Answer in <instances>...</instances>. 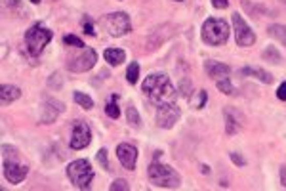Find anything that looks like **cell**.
<instances>
[{
	"label": "cell",
	"mask_w": 286,
	"mask_h": 191,
	"mask_svg": "<svg viewBox=\"0 0 286 191\" xmlns=\"http://www.w3.org/2000/svg\"><path fill=\"white\" fill-rule=\"evenodd\" d=\"M147 99L155 105H164L175 99V86L164 73H151L141 86Z\"/></svg>",
	"instance_id": "cell-1"
},
{
	"label": "cell",
	"mask_w": 286,
	"mask_h": 191,
	"mask_svg": "<svg viewBox=\"0 0 286 191\" xmlns=\"http://www.w3.org/2000/svg\"><path fill=\"white\" fill-rule=\"evenodd\" d=\"M147 176H149V182L155 185V187H164V189H175L182 185V176L175 172L170 164H162L155 159L153 163L149 164L147 168Z\"/></svg>",
	"instance_id": "cell-2"
},
{
	"label": "cell",
	"mask_w": 286,
	"mask_h": 191,
	"mask_svg": "<svg viewBox=\"0 0 286 191\" xmlns=\"http://www.w3.org/2000/svg\"><path fill=\"white\" fill-rule=\"evenodd\" d=\"M229 38V25L225 19L208 17L203 23V40L208 46H222Z\"/></svg>",
	"instance_id": "cell-3"
},
{
	"label": "cell",
	"mask_w": 286,
	"mask_h": 191,
	"mask_svg": "<svg viewBox=\"0 0 286 191\" xmlns=\"http://www.w3.org/2000/svg\"><path fill=\"white\" fill-rule=\"evenodd\" d=\"M67 176L77 189H86L94 180V168L88 159H77L67 166Z\"/></svg>",
	"instance_id": "cell-4"
},
{
	"label": "cell",
	"mask_w": 286,
	"mask_h": 191,
	"mask_svg": "<svg viewBox=\"0 0 286 191\" xmlns=\"http://www.w3.org/2000/svg\"><path fill=\"white\" fill-rule=\"evenodd\" d=\"M52 38H54V33H52L50 29H46L44 25H40V23L33 25V27L25 33V44H27L29 54H31V56H40L42 50L48 46Z\"/></svg>",
	"instance_id": "cell-5"
},
{
	"label": "cell",
	"mask_w": 286,
	"mask_h": 191,
	"mask_svg": "<svg viewBox=\"0 0 286 191\" xmlns=\"http://www.w3.org/2000/svg\"><path fill=\"white\" fill-rule=\"evenodd\" d=\"M103 25L111 36H124L126 33L132 31V22H130L128 14H124V12H111V14H107L103 19Z\"/></svg>",
	"instance_id": "cell-6"
},
{
	"label": "cell",
	"mask_w": 286,
	"mask_h": 191,
	"mask_svg": "<svg viewBox=\"0 0 286 191\" xmlns=\"http://www.w3.org/2000/svg\"><path fill=\"white\" fill-rule=\"evenodd\" d=\"M98 61V54L94 48H84L80 54L77 56H71L67 59V69L73 73H84V71H90L92 67L96 65Z\"/></svg>",
	"instance_id": "cell-7"
},
{
	"label": "cell",
	"mask_w": 286,
	"mask_h": 191,
	"mask_svg": "<svg viewBox=\"0 0 286 191\" xmlns=\"http://www.w3.org/2000/svg\"><path fill=\"white\" fill-rule=\"evenodd\" d=\"M233 27H235V40H237L238 46L246 48V46H252L256 43V35L250 29V25L243 19V15L233 14Z\"/></svg>",
	"instance_id": "cell-8"
},
{
	"label": "cell",
	"mask_w": 286,
	"mask_h": 191,
	"mask_svg": "<svg viewBox=\"0 0 286 191\" xmlns=\"http://www.w3.org/2000/svg\"><path fill=\"white\" fill-rule=\"evenodd\" d=\"M182 117V111H180V107L175 105L174 101H170V103H164V105H159V111H157V124L161 128H174V124L180 120Z\"/></svg>",
	"instance_id": "cell-9"
},
{
	"label": "cell",
	"mask_w": 286,
	"mask_h": 191,
	"mask_svg": "<svg viewBox=\"0 0 286 191\" xmlns=\"http://www.w3.org/2000/svg\"><path fill=\"white\" fill-rule=\"evenodd\" d=\"M92 142V130L90 126L82 122V120H77L75 124H73V134H71V149H84L88 147Z\"/></svg>",
	"instance_id": "cell-10"
},
{
	"label": "cell",
	"mask_w": 286,
	"mask_h": 191,
	"mask_svg": "<svg viewBox=\"0 0 286 191\" xmlns=\"http://www.w3.org/2000/svg\"><path fill=\"white\" fill-rule=\"evenodd\" d=\"M63 111V103L59 99L54 98H46L42 101L40 105V113H38V119H40L42 124H50L59 117V113Z\"/></svg>",
	"instance_id": "cell-11"
},
{
	"label": "cell",
	"mask_w": 286,
	"mask_h": 191,
	"mask_svg": "<svg viewBox=\"0 0 286 191\" xmlns=\"http://www.w3.org/2000/svg\"><path fill=\"white\" fill-rule=\"evenodd\" d=\"M29 174V168L25 164L17 163V161H10L6 159L4 161V178H6L10 184H19L23 182Z\"/></svg>",
	"instance_id": "cell-12"
},
{
	"label": "cell",
	"mask_w": 286,
	"mask_h": 191,
	"mask_svg": "<svg viewBox=\"0 0 286 191\" xmlns=\"http://www.w3.org/2000/svg\"><path fill=\"white\" fill-rule=\"evenodd\" d=\"M117 157L126 170H134L138 163V149L132 143H120L117 147Z\"/></svg>",
	"instance_id": "cell-13"
},
{
	"label": "cell",
	"mask_w": 286,
	"mask_h": 191,
	"mask_svg": "<svg viewBox=\"0 0 286 191\" xmlns=\"http://www.w3.org/2000/svg\"><path fill=\"white\" fill-rule=\"evenodd\" d=\"M204 71H206V75H208L210 78H217V80H219V78L229 77L231 67L222 63V61H216V59H206V61H204Z\"/></svg>",
	"instance_id": "cell-14"
},
{
	"label": "cell",
	"mask_w": 286,
	"mask_h": 191,
	"mask_svg": "<svg viewBox=\"0 0 286 191\" xmlns=\"http://www.w3.org/2000/svg\"><path fill=\"white\" fill-rule=\"evenodd\" d=\"M238 73H240V75H245V77L258 78L259 82H263V84H271L273 82L271 75H269L267 71H263V69H259V67H243Z\"/></svg>",
	"instance_id": "cell-15"
},
{
	"label": "cell",
	"mask_w": 286,
	"mask_h": 191,
	"mask_svg": "<svg viewBox=\"0 0 286 191\" xmlns=\"http://www.w3.org/2000/svg\"><path fill=\"white\" fill-rule=\"evenodd\" d=\"M103 57L109 65H115V67H117V65H122L126 61V52L120 48H107L103 52Z\"/></svg>",
	"instance_id": "cell-16"
},
{
	"label": "cell",
	"mask_w": 286,
	"mask_h": 191,
	"mask_svg": "<svg viewBox=\"0 0 286 191\" xmlns=\"http://www.w3.org/2000/svg\"><path fill=\"white\" fill-rule=\"evenodd\" d=\"M19 96H21V90L14 84H2V88H0V101L4 105L12 103L15 99H19Z\"/></svg>",
	"instance_id": "cell-17"
},
{
	"label": "cell",
	"mask_w": 286,
	"mask_h": 191,
	"mask_svg": "<svg viewBox=\"0 0 286 191\" xmlns=\"http://www.w3.org/2000/svg\"><path fill=\"white\" fill-rule=\"evenodd\" d=\"M267 33H269V36H273L275 40H279L282 46H286V25L275 23V25H271V27L267 29Z\"/></svg>",
	"instance_id": "cell-18"
},
{
	"label": "cell",
	"mask_w": 286,
	"mask_h": 191,
	"mask_svg": "<svg viewBox=\"0 0 286 191\" xmlns=\"http://www.w3.org/2000/svg\"><path fill=\"white\" fill-rule=\"evenodd\" d=\"M261 57H263L266 61H269V63H275V65L280 63V54L275 46H267V48L261 52Z\"/></svg>",
	"instance_id": "cell-19"
},
{
	"label": "cell",
	"mask_w": 286,
	"mask_h": 191,
	"mask_svg": "<svg viewBox=\"0 0 286 191\" xmlns=\"http://www.w3.org/2000/svg\"><path fill=\"white\" fill-rule=\"evenodd\" d=\"M105 113H107L109 119H115V120L120 117V109H119V105H117V96H111V99L107 101V105H105Z\"/></svg>",
	"instance_id": "cell-20"
},
{
	"label": "cell",
	"mask_w": 286,
	"mask_h": 191,
	"mask_svg": "<svg viewBox=\"0 0 286 191\" xmlns=\"http://www.w3.org/2000/svg\"><path fill=\"white\" fill-rule=\"evenodd\" d=\"M237 130H238L237 119L233 117V113H231L229 109H225V132L231 136V134H237Z\"/></svg>",
	"instance_id": "cell-21"
},
{
	"label": "cell",
	"mask_w": 286,
	"mask_h": 191,
	"mask_svg": "<svg viewBox=\"0 0 286 191\" xmlns=\"http://www.w3.org/2000/svg\"><path fill=\"white\" fill-rule=\"evenodd\" d=\"M138 78H140V63H138V61H132L130 67H128V71H126V80H128L130 84H136Z\"/></svg>",
	"instance_id": "cell-22"
},
{
	"label": "cell",
	"mask_w": 286,
	"mask_h": 191,
	"mask_svg": "<svg viewBox=\"0 0 286 191\" xmlns=\"http://www.w3.org/2000/svg\"><path fill=\"white\" fill-rule=\"evenodd\" d=\"M126 119H128V122H130L134 128L140 126L141 119H140V113H138L136 105H128V107H126Z\"/></svg>",
	"instance_id": "cell-23"
},
{
	"label": "cell",
	"mask_w": 286,
	"mask_h": 191,
	"mask_svg": "<svg viewBox=\"0 0 286 191\" xmlns=\"http://www.w3.org/2000/svg\"><path fill=\"white\" fill-rule=\"evenodd\" d=\"M216 86H217V90H219V92H224L225 96H233V94H235V86L231 84L229 77L219 78V80L216 82Z\"/></svg>",
	"instance_id": "cell-24"
},
{
	"label": "cell",
	"mask_w": 286,
	"mask_h": 191,
	"mask_svg": "<svg viewBox=\"0 0 286 191\" xmlns=\"http://www.w3.org/2000/svg\"><path fill=\"white\" fill-rule=\"evenodd\" d=\"M75 101H77L80 107H84V109H92V107H94V99H92L88 94L75 92Z\"/></svg>",
	"instance_id": "cell-25"
},
{
	"label": "cell",
	"mask_w": 286,
	"mask_h": 191,
	"mask_svg": "<svg viewBox=\"0 0 286 191\" xmlns=\"http://www.w3.org/2000/svg\"><path fill=\"white\" fill-rule=\"evenodd\" d=\"M63 44H67V46H73V48H84L86 44L78 38V36H75V35H65L63 36Z\"/></svg>",
	"instance_id": "cell-26"
},
{
	"label": "cell",
	"mask_w": 286,
	"mask_h": 191,
	"mask_svg": "<svg viewBox=\"0 0 286 191\" xmlns=\"http://www.w3.org/2000/svg\"><path fill=\"white\" fill-rule=\"evenodd\" d=\"M96 159H98V163L101 164V168L105 170H111V166H109V159H107V149H99L98 155H96Z\"/></svg>",
	"instance_id": "cell-27"
},
{
	"label": "cell",
	"mask_w": 286,
	"mask_h": 191,
	"mask_svg": "<svg viewBox=\"0 0 286 191\" xmlns=\"http://www.w3.org/2000/svg\"><path fill=\"white\" fill-rule=\"evenodd\" d=\"M109 189H111V191H128V189H130V185H128V182H126V180H122V178H120V180H115V182L109 185Z\"/></svg>",
	"instance_id": "cell-28"
},
{
	"label": "cell",
	"mask_w": 286,
	"mask_h": 191,
	"mask_svg": "<svg viewBox=\"0 0 286 191\" xmlns=\"http://www.w3.org/2000/svg\"><path fill=\"white\" fill-rule=\"evenodd\" d=\"M82 27H84V33L90 36H96V31H94V23H92V19L88 17V15H84L82 19Z\"/></svg>",
	"instance_id": "cell-29"
},
{
	"label": "cell",
	"mask_w": 286,
	"mask_h": 191,
	"mask_svg": "<svg viewBox=\"0 0 286 191\" xmlns=\"http://www.w3.org/2000/svg\"><path fill=\"white\" fill-rule=\"evenodd\" d=\"M231 161L237 164V166H246V159L240 153H237V151H233V153H229Z\"/></svg>",
	"instance_id": "cell-30"
},
{
	"label": "cell",
	"mask_w": 286,
	"mask_h": 191,
	"mask_svg": "<svg viewBox=\"0 0 286 191\" xmlns=\"http://www.w3.org/2000/svg\"><path fill=\"white\" fill-rule=\"evenodd\" d=\"M206 101H208V94H206V90H199V99H196L195 107L196 109H203Z\"/></svg>",
	"instance_id": "cell-31"
},
{
	"label": "cell",
	"mask_w": 286,
	"mask_h": 191,
	"mask_svg": "<svg viewBox=\"0 0 286 191\" xmlns=\"http://www.w3.org/2000/svg\"><path fill=\"white\" fill-rule=\"evenodd\" d=\"M243 6H245V10H248V12H254V14H261V12H266V8H263V6H250V2H248V0H245V2H243Z\"/></svg>",
	"instance_id": "cell-32"
},
{
	"label": "cell",
	"mask_w": 286,
	"mask_h": 191,
	"mask_svg": "<svg viewBox=\"0 0 286 191\" xmlns=\"http://www.w3.org/2000/svg\"><path fill=\"white\" fill-rule=\"evenodd\" d=\"M212 6L217 8V10H225L229 6V0H212Z\"/></svg>",
	"instance_id": "cell-33"
},
{
	"label": "cell",
	"mask_w": 286,
	"mask_h": 191,
	"mask_svg": "<svg viewBox=\"0 0 286 191\" xmlns=\"http://www.w3.org/2000/svg\"><path fill=\"white\" fill-rule=\"evenodd\" d=\"M277 98L282 99V101H286V80L279 86V90H277Z\"/></svg>",
	"instance_id": "cell-34"
},
{
	"label": "cell",
	"mask_w": 286,
	"mask_h": 191,
	"mask_svg": "<svg viewBox=\"0 0 286 191\" xmlns=\"http://www.w3.org/2000/svg\"><path fill=\"white\" fill-rule=\"evenodd\" d=\"M280 182H282V185L286 187V166L284 164L280 166Z\"/></svg>",
	"instance_id": "cell-35"
},
{
	"label": "cell",
	"mask_w": 286,
	"mask_h": 191,
	"mask_svg": "<svg viewBox=\"0 0 286 191\" xmlns=\"http://www.w3.org/2000/svg\"><path fill=\"white\" fill-rule=\"evenodd\" d=\"M201 168H203V174H210V168H208V166H204V164H203Z\"/></svg>",
	"instance_id": "cell-36"
},
{
	"label": "cell",
	"mask_w": 286,
	"mask_h": 191,
	"mask_svg": "<svg viewBox=\"0 0 286 191\" xmlns=\"http://www.w3.org/2000/svg\"><path fill=\"white\" fill-rule=\"evenodd\" d=\"M31 2H33V4H38V2H40V0H31Z\"/></svg>",
	"instance_id": "cell-37"
},
{
	"label": "cell",
	"mask_w": 286,
	"mask_h": 191,
	"mask_svg": "<svg viewBox=\"0 0 286 191\" xmlns=\"http://www.w3.org/2000/svg\"><path fill=\"white\" fill-rule=\"evenodd\" d=\"M175 2H183V0H175Z\"/></svg>",
	"instance_id": "cell-38"
}]
</instances>
